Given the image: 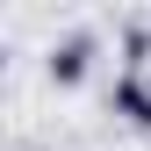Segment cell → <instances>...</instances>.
I'll return each mask as SVG.
<instances>
[{
  "instance_id": "6da1fadb",
  "label": "cell",
  "mask_w": 151,
  "mask_h": 151,
  "mask_svg": "<svg viewBox=\"0 0 151 151\" xmlns=\"http://www.w3.org/2000/svg\"><path fill=\"white\" fill-rule=\"evenodd\" d=\"M86 65H93V36H86V29H79V36H65V43H50V58H43L50 86H79V79H86Z\"/></svg>"
},
{
  "instance_id": "7a4b0ae2",
  "label": "cell",
  "mask_w": 151,
  "mask_h": 151,
  "mask_svg": "<svg viewBox=\"0 0 151 151\" xmlns=\"http://www.w3.org/2000/svg\"><path fill=\"white\" fill-rule=\"evenodd\" d=\"M115 115L137 122V129H151V65H129L115 79Z\"/></svg>"
}]
</instances>
